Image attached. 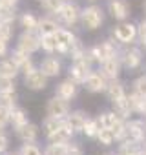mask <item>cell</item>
Here are the masks:
<instances>
[{"instance_id": "47", "label": "cell", "mask_w": 146, "mask_h": 155, "mask_svg": "<svg viewBox=\"0 0 146 155\" xmlns=\"http://www.w3.org/2000/svg\"><path fill=\"white\" fill-rule=\"evenodd\" d=\"M142 13H144V18H146V0L142 2Z\"/></svg>"}, {"instance_id": "21", "label": "cell", "mask_w": 146, "mask_h": 155, "mask_svg": "<svg viewBox=\"0 0 146 155\" xmlns=\"http://www.w3.org/2000/svg\"><path fill=\"white\" fill-rule=\"evenodd\" d=\"M17 133L24 142H33L37 139V135H38V128L35 124H31V122H26L20 128H17Z\"/></svg>"}, {"instance_id": "40", "label": "cell", "mask_w": 146, "mask_h": 155, "mask_svg": "<svg viewBox=\"0 0 146 155\" xmlns=\"http://www.w3.org/2000/svg\"><path fill=\"white\" fill-rule=\"evenodd\" d=\"M11 24H6V22H0V38L4 40H9L11 38Z\"/></svg>"}, {"instance_id": "4", "label": "cell", "mask_w": 146, "mask_h": 155, "mask_svg": "<svg viewBox=\"0 0 146 155\" xmlns=\"http://www.w3.org/2000/svg\"><path fill=\"white\" fill-rule=\"evenodd\" d=\"M90 71H91V64L86 58L73 60V66L69 68V79L75 82V84H82L84 79L90 75Z\"/></svg>"}, {"instance_id": "10", "label": "cell", "mask_w": 146, "mask_h": 155, "mask_svg": "<svg viewBox=\"0 0 146 155\" xmlns=\"http://www.w3.org/2000/svg\"><path fill=\"white\" fill-rule=\"evenodd\" d=\"M108 13L115 20H126L130 17V4L126 0H110L108 2Z\"/></svg>"}, {"instance_id": "6", "label": "cell", "mask_w": 146, "mask_h": 155, "mask_svg": "<svg viewBox=\"0 0 146 155\" xmlns=\"http://www.w3.org/2000/svg\"><path fill=\"white\" fill-rule=\"evenodd\" d=\"M46 110H48V115H49V117L64 119V117L69 113V104H68V101H66V99H62V97L55 95L53 99H49V101H48Z\"/></svg>"}, {"instance_id": "33", "label": "cell", "mask_w": 146, "mask_h": 155, "mask_svg": "<svg viewBox=\"0 0 146 155\" xmlns=\"http://www.w3.org/2000/svg\"><path fill=\"white\" fill-rule=\"evenodd\" d=\"M13 20H15V11H13V6H6V4H2V6H0V22L11 24Z\"/></svg>"}, {"instance_id": "37", "label": "cell", "mask_w": 146, "mask_h": 155, "mask_svg": "<svg viewBox=\"0 0 146 155\" xmlns=\"http://www.w3.org/2000/svg\"><path fill=\"white\" fill-rule=\"evenodd\" d=\"M20 155H42V153H40V150L33 142H26L22 146V150H20Z\"/></svg>"}, {"instance_id": "24", "label": "cell", "mask_w": 146, "mask_h": 155, "mask_svg": "<svg viewBox=\"0 0 146 155\" xmlns=\"http://www.w3.org/2000/svg\"><path fill=\"white\" fill-rule=\"evenodd\" d=\"M9 120L13 122L15 128H20L22 124L28 122V115H26V111L22 108H11L9 110Z\"/></svg>"}, {"instance_id": "16", "label": "cell", "mask_w": 146, "mask_h": 155, "mask_svg": "<svg viewBox=\"0 0 146 155\" xmlns=\"http://www.w3.org/2000/svg\"><path fill=\"white\" fill-rule=\"evenodd\" d=\"M44 77H57L58 73H60V62L57 60V58H53V57H48V58H44L42 60V64H40V69H38Z\"/></svg>"}, {"instance_id": "51", "label": "cell", "mask_w": 146, "mask_h": 155, "mask_svg": "<svg viewBox=\"0 0 146 155\" xmlns=\"http://www.w3.org/2000/svg\"><path fill=\"white\" fill-rule=\"evenodd\" d=\"M90 2H95V0H90Z\"/></svg>"}, {"instance_id": "3", "label": "cell", "mask_w": 146, "mask_h": 155, "mask_svg": "<svg viewBox=\"0 0 146 155\" xmlns=\"http://www.w3.org/2000/svg\"><path fill=\"white\" fill-rule=\"evenodd\" d=\"M58 17L60 22H64L66 26H73V24H77L79 18H81V9L75 6V4H71V2H62L60 9L55 13Z\"/></svg>"}, {"instance_id": "1", "label": "cell", "mask_w": 146, "mask_h": 155, "mask_svg": "<svg viewBox=\"0 0 146 155\" xmlns=\"http://www.w3.org/2000/svg\"><path fill=\"white\" fill-rule=\"evenodd\" d=\"M81 22H82V26L86 29L95 31L104 22V11L99 6H90V8H86V9L81 11Z\"/></svg>"}, {"instance_id": "32", "label": "cell", "mask_w": 146, "mask_h": 155, "mask_svg": "<svg viewBox=\"0 0 146 155\" xmlns=\"http://www.w3.org/2000/svg\"><path fill=\"white\" fill-rule=\"evenodd\" d=\"M99 122H97V119H88L86 122H84V126H82V133L86 135V137H95L97 135V131H99Z\"/></svg>"}, {"instance_id": "49", "label": "cell", "mask_w": 146, "mask_h": 155, "mask_svg": "<svg viewBox=\"0 0 146 155\" xmlns=\"http://www.w3.org/2000/svg\"><path fill=\"white\" fill-rule=\"evenodd\" d=\"M144 128H146V119H144Z\"/></svg>"}, {"instance_id": "13", "label": "cell", "mask_w": 146, "mask_h": 155, "mask_svg": "<svg viewBox=\"0 0 146 155\" xmlns=\"http://www.w3.org/2000/svg\"><path fill=\"white\" fill-rule=\"evenodd\" d=\"M26 86L33 91H40L48 86V77H44L38 69H33L31 73L26 75Z\"/></svg>"}, {"instance_id": "25", "label": "cell", "mask_w": 146, "mask_h": 155, "mask_svg": "<svg viewBox=\"0 0 146 155\" xmlns=\"http://www.w3.org/2000/svg\"><path fill=\"white\" fill-rule=\"evenodd\" d=\"M95 137L99 139V142H101L102 146H111V144L115 142L113 131H111L110 128H99V131H97V135H95Z\"/></svg>"}, {"instance_id": "19", "label": "cell", "mask_w": 146, "mask_h": 155, "mask_svg": "<svg viewBox=\"0 0 146 155\" xmlns=\"http://www.w3.org/2000/svg\"><path fill=\"white\" fill-rule=\"evenodd\" d=\"M57 95H58V97H62V99H66V101H71L73 97L77 95V84L73 82L71 79H68V81L60 82V84L57 86Z\"/></svg>"}, {"instance_id": "11", "label": "cell", "mask_w": 146, "mask_h": 155, "mask_svg": "<svg viewBox=\"0 0 146 155\" xmlns=\"http://www.w3.org/2000/svg\"><path fill=\"white\" fill-rule=\"evenodd\" d=\"M101 73L106 77L108 81L117 79L119 73H121V60H119V57H111V58L101 62Z\"/></svg>"}, {"instance_id": "28", "label": "cell", "mask_w": 146, "mask_h": 155, "mask_svg": "<svg viewBox=\"0 0 146 155\" xmlns=\"http://www.w3.org/2000/svg\"><path fill=\"white\" fill-rule=\"evenodd\" d=\"M117 119H119V115H117L115 111H106V113H102L101 117H97V122H99L101 128H111Z\"/></svg>"}, {"instance_id": "17", "label": "cell", "mask_w": 146, "mask_h": 155, "mask_svg": "<svg viewBox=\"0 0 146 155\" xmlns=\"http://www.w3.org/2000/svg\"><path fill=\"white\" fill-rule=\"evenodd\" d=\"M106 95H108V99L113 102V101H117V99H122L124 95H126V90H124V84L121 82V81H117V79H113L111 82H108L106 84Z\"/></svg>"}, {"instance_id": "50", "label": "cell", "mask_w": 146, "mask_h": 155, "mask_svg": "<svg viewBox=\"0 0 146 155\" xmlns=\"http://www.w3.org/2000/svg\"><path fill=\"white\" fill-rule=\"evenodd\" d=\"M2 4H4V2H2V0H0V6H2Z\"/></svg>"}, {"instance_id": "48", "label": "cell", "mask_w": 146, "mask_h": 155, "mask_svg": "<svg viewBox=\"0 0 146 155\" xmlns=\"http://www.w3.org/2000/svg\"><path fill=\"white\" fill-rule=\"evenodd\" d=\"M142 155H146V146H144V148H142Z\"/></svg>"}, {"instance_id": "18", "label": "cell", "mask_w": 146, "mask_h": 155, "mask_svg": "<svg viewBox=\"0 0 146 155\" xmlns=\"http://www.w3.org/2000/svg\"><path fill=\"white\" fill-rule=\"evenodd\" d=\"M86 120H88V117L82 111H73V113L66 115V124L73 130V133H75V131H82V126H84Z\"/></svg>"}, {"instance_id": "38", "label": "cell", "mask_w": 146, "mask_h": 155, "mask_svg": "<svg viewBox=\"0 0 146 155\" xmlns=\"http://www.w3.org/2000/svg\"><path fill=\"white\" fill-rule=\"evenodd\" d=\"M28 58H29V57H28V53H24V51H20V49H17V51L13 53V57H11V60L18 66V69H20V66H22Z\"/></svg>"}, {"instance_id": "5", "label": "cell", "mask_w": 146, "mask_h": 155, "mask_svg": "<svg viewBox=\"0 0 146 155\" xmlns=\"http://www.w3.org/2000/svg\"><path fill=\"white\" fill-rule=\"evenodd\" d=\"M119 60H121V64L126 68V69H137L139 66H141V62H142V51L139 49V48H128V49H124L122 53H121V57H119Z\"/></svg>"}, {"instance_id": "8", "label": "cell", "mask_w": 146, "mask_h": 155, "mask_svg": "<svg viewBox=\"0 0 146 155\" xmlns=\"http://www.w3.org/2000/svg\"><path fill=\"white\" fill-rule=\"evenodd\" d=\"M84 88L91 93H101L106 90V84H108V79L102 75V73H97V71H90V75L84 79Z\"/></svg>"}, {"instance_id": "31", "label": "cell", "mask_w": 146, "mask_h": 155, "mask_svg": "<svg viewBox=\"0 0 146 155\" xmlns=\"http://www.w3.org/2000/svg\"><path fill=\"white\" fill-rule=\"evenodd\" d=\"M20 22H22V28H26V31H35V29H38V20H37L31 13H24L22 18H20Z\"/></svg>"}, {"instance_id": "12", "label": "cell", "mask_w": 146, "mask_h": 155, "mask_svg": "<svg viewBox=\"0 0 146 155\" xmlns=\"http://www.w3.org/2000/svg\"><path fill=\"white\" fill-rule=\"evenodd\" d=\"M38 48H40V38L35 37L31 31L24 33V35L18 38V49L24 51V53H28V55H29V53H35Z\"/></svg>"}, {"instance_id": "30", "label": "cell", "mask_w": 146, "mask_h": 155, "mask_svg": "<svg viewBox=\"0 0 146 155\" xmlns=\"http://www.w3.org/2000/svg\"><path fill=\"white\" fill-rule=\"evenodd\" d=\"M40 46H42V49H44V51L53 53V51L57 49L55 35H53V33H51V35H42V37H40Z\"/></svg>"}, {"instance_id": "7", "label": "cell", "mask_w": 146, "mask_h": 155, "mask_svg": "<svg viewBox=\"0 0 146 155\" xmlns=\"http://www.w3.org/2000/svg\"><path fill=\"white\" fill-rule=\"evenodd\" d=\"M53 35H55V40H57V49L55 51L64 53V55H68L69 53V48L77 42L75 35H73L71 31H68V29H62V28H58Z\"/></svg>"}, {"instance_id": "22", "label": "cell", "mask_w": 146, "mask_h": 155, "mask_svg": "<svg viewBox=\"0 0 146 155\" xmlns=\"http://www.w3.org/2000/svg\"><path fill=\"white\" fill-rule=\"evenodd\" d=\"M144 99H146V97L139 95L137 91H131L130 95L126 93V102H128V108H130V111H131V113H139V110H141V106H142Z\"/></svg>"}, {"instance_id": "34", "label": "cell", "mask_w": 146, "mask_h": 155, "mask_svg": "<svg viewBox=\"0 0 146 155\" xmlns=\"http://www.w3.org/2000/svg\"><path fill=\"white\" fill-rule=\"evenodd\" d=\"M40 2H42V8H44L46 11H49V13H57V11L60 9V6H62L64 0H40Z\"/></svg>"}, {"instance_id": "23", "label": "cell", "mask_w": 146, "mask_h": 155, "mask_svg": "<svg viewBox=\"0 0 146 155\" xmlns=\"http://www.w3.org/2000/svg\"><path fill=\"white\" fill-rule=\"evenodd\" d=\"M18 66L9 58V60H2L0 62V75L2 77H9V79H15L17 73H18Z\"/></svg>"}, {"instance_id": "45", "label": "cell", "mask_w": 146, "mask_h": 155, "mask_svg": "<svg viewBox=\"0 0 146 155\" xmlns=\"http://www.w3.org/2000/svg\"><path fill=\"white\" fill-rule=\"evenodd\" d=\"M6 53H8V40L0 38V57H4Z\"/></svg>"}, {"instance_id": "29", "label": "cell", "mask_w": 146, "mask_h": 155, "mask_svg": "<svg viewBox=\"0 0 146 155\" xmlns=\"http://www.w3.org/2000/svg\"><path fill=\"white\" fill-rule=\"evenodd\" d=\"M44 155H68V142H51Z\"/></svg>"}, {"instance_id": "42", "label": "cell", "mask_w": 146, "mask_h": 155, "mask_svg": "<svg viewBox=\"0 0 146 155\" xmlns=\"http://www.w3.org/2000/svg\"><path fill=\"white\" fill-rule=\"evenodd\" d=\"M137 35L141 37V40H146V18H142L141 24L137 26Z\"/></svg>"}, {"instance_id": "14", "label": "cell", "mask_w": 146, "mask_h": 155, "mask_svg": "<svg viewBox=\"0 0 146 155\" xmlns=\"http://www.w3.org/2000/svg\"><path fill=\"white\" fill-rule=\"evenodd\" d=\"M73 137V130L66 124V120H62V124L53 130L51 133H48V139L51 142H69V139Z\"/></svg>"}, {"instance_id": "44", "label": "cell", "mask_w": 146, "mask_h": 155, "mask_svg": "<svg viewBox=\"0 0 146 155\" xmlns=\"http://www.w3.org/2000/svg\"><path fill=\"white\" fill-rule=\"evenodd\" d=\"M8 144H9V140H8V135H6L4 131H0V151L8 150Z\"/></svg>"}, {"instance_id": "46", "label": "cell", "mask_w": 146, "mask_h": 155, "mask_svg": "<svg viewBox=\"0 0 146 155\" xmlns=\"http://www.w3.org/2000/svg\"><path fill=\"white\" fill-rule=\"evenodd\" d=\"M2 2H4L6 6H15V4L18 2V0H2Z\"/></svg>"}, {"instance_id": "41", "label": "cell", "mask_w": 146, "mask_h": 155, "mask_svg": "<svg viewBox=\"0 0 146 155\" xmlns=\"http://www.w3.org/2000/svg\"><path fill=\"white\" fill-rule=\"evenodd\" d=\"M8 122H9V110L0 106V130H2Z\"/></svg>"}, {"instance_id": "9", "label": "cell", "mask_w": 146, "mask_h": 155, "mask_svg": "<svg viewBox=\"0 0 146 155\" xmlns=\"http://www.w3.org/2000/svg\"><path fill=\"white\" fill-rule=\"evenodd\" d=\"M126 139L135 142H144L146 139V128L144 120H126Z\"/></svg>"}, {"instance_id": "2", "label": "cell", "mask_w": 146, "mask_h": 155, "mask_svg": "<svg viewBox=\"0 0 146 155\" xmlns=\"http://www.w3.org/2000/svg\"><path fill=\"white\" fill-rule=\"evenodd\" d=\"M111 37H113L119 44L128 46V44L133 42L135 37H137V26L131 24V22H122V24H119V26L111 31Z\"/></svg>"}, {"instance_id": "26", "label": "cell", "mask_w": 146, "mask_h": 155, "mask_svg": "<svg viewBox=\"0 0 146 155\" xmlns=\"http://www.w3.org/2000/svg\"><path fill=\"white\" fill-rule=\"evenodd\" d=\"M15 90H8V91H0V106L6 108V110H11L15 108Z\"/></svg>"}, {"instance_id": "35", "label": "cell", "mask_w": 146, "mask_h": 155, "mask_svg": "<svg viewBox=\"0 0 146 155\" xmlns=\"http://www.w3.org/2000/svg\"><path fill=\"white\" fill-rule=\"evenodd\" d=\"M62 120H64V119H57V117H49V115H48V119L44 120V128H46V133H51L53 130H57V128L62 124Z\"/></svg>"}, {"instance_id": "27", "label": "cell", "mask_w": 146, "mask_h": 155, "mask_svg": "<svg viewBox=\"0 0 146 155\" xmlns=\"http://www.w3.org/2000/svg\"><path fill=\"white\" fill-rule=\"evenodd\" d=\"M57 29H58V26H57V22L53 18H42V20H38V31L42 35H51Z\"/></svg>"}, {"instance_id": "43", "label": "cell", "mask_w": 146, "mask_h": 155, "mask_svg": "<svg viewBox=\"0 0 146 155\" xmlns=\"http://www.w3.org/2000/svg\"><path fill=\"white\" fill-rule=\"evenodd\" d=\"M20 69L24 71V75H28V73H31L33 69H35V66H33V62H31V58H28L22 66H20Z\"/></svg>"}, {"instance_id": "20", "label": "cell", "mask_w": 146, "mask_h": 155, "mask_svg": "<svg viewBox=\"0 0 146 155\" xmlns=\"http://www.w3.org/2000/svg\"><path fill=\"white\" fill-rule=\"evenodd\" d=\"M142 142H135V140H121L119 146V155H142Z\"/></svg>"}, {"instance_id": "15", "label": "cell", "mask_w": 146, "mask_h": 155, "mask_svg": "<svg viewBox=\"0 0 146 155\" xmlns=\"http://www.w3.org/2000/svg\"><path fill=\"white\" fill-rule=\"evenodd\" d=\"M111 57H117V48H115V44H113L111 40L101 42V44L97 46V62L101 64V62H104V60H108V58H111Z\"/></svg>"}, {"instance_id": "36", "label": "cell", "mask_w": 146, "mask_h": 155, "mask_svg": "<svg viewBox=\"0 0 146 155\" xmlns=\"http://www.w3.org/2000/svg\"><path fill=\"white\" fill-rule=\"evenodd\" d=\"M133 91H137L139 95L146 97V75L135 79V82H133Z\"/></svg>"}, {"instance_id": "39", "label": "cell", "mask_w": 146, "mask_h": 155, "mask_svg": "<svg viewBox=\"0 0 146 155\" xmlns=\"http://www.w3.org/2000/svg\"><path fill=\"white\" fill-rule=\"evenodd\" d=\"M8 90H15V82H13V79L0 75V91H8Z\"/></svg>"}]
</instances>
